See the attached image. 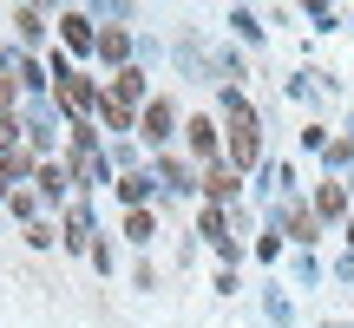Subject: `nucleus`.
Listing matches in <instances>:
<instances>
[{
	"label": "nucleus",
	"mask_w": 354,
	"mask_h": 328,
	"mask_svg": "<svg viewBox=\"0 0 354 328\" xmlns=\"http://www.w3.org/2000/svg\"><path fill=\"white\" fill-rule=\"evenodd\" d=\"M223 112H230V152H236V164H256V118H250V105H243L236 92H223Z\"/></svg>",
	"instance_id": "nucleus-1"
},
{
	"label": "nucleus",
	"mask_w": 354,
	"mask_h": 328,
	"mask_svg": "<svg viewBox=\"0 0 354 328\" xmlns=\"http://www.w3.org/2000/svg\"><path fill=\"white\" fill-rule=\"evenodd\" d=\"M145 125H151L145 138H171V105H151V112H145Z\"/></svg>",
	"instance_id": "nucleus-2"
},
{
	"label": "nucleus",
	"mask_w": 354,
	"mask_h": 328,
	"mask_svg": "<svg viewBox=\"0 0 354 328\" xmlns=\"http://www.w3.org/2000/svg\"><path fill=\"white\" fill-rule=\"evenodd\" d=\"M0 105H7V86H0Z\"/></svg>",
	"instance_id": "nucleus-3"
}]
</instances>
